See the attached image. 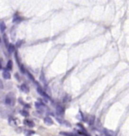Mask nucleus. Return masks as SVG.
<instances>
[{"label": "nucleus", "instance_id": "1", "mask_svg": "<svg viewBox=\"0 0 129 136\" xmlns=\"http://www.w3.org/2000/svg\"><path fill=\"white\" fill-rule=\"evenodd\" d=\"M44 122L46 123L47 125H52V124H54V122H53L52 119H51V117H45V118L44 119Z\"/></svg>", "mask_w": 129, "mask_h": 136}, {"label": "nucleus", "instance_id": "2", "mask_svg": "<svg viewBox=\"0 0 129 136\" xmlns=\"http://www.w3.org/2000/svg\"><path fill=\"white\" fill-rule=\"evenodd\" d=\"M2 75H3V77L5 78V79H10L11 78V74L8 72V71H3V73H2Z\"/></svg>", "mask_w": 129, "mask_h": 136}, {"label": "nucleus", "instance_id": "3", "mask_svg": "<svg viewBox=\"0 0 129 136\" xmlns=\"http://www.w3.org/2000/svg\"><path fill=\"white\" fill-rule=\"evenodd\" d=\"M56 112H57V114L58 115H61L63 114L64 112V110L63 109L61 106H57V108H56Z\"/></svg>", "mask_w": 129, "mask_h": 136}, {"label": "nucleus", "instance_id": "4", "mask_svg": "<svg viewBox=\"0 0 129 136\" xmlns=\"http://www.w3.org/2000/svg\"><path fill=\"white\" fill-rule=\"evenodd\" d=\"M8 51L10 53H14L15 51V47L14 44H10L8 46Z\"/></svg>", "mask_w": 129, "mask_h": 136}, {"label": "nucleus", "instance_id": "5", "mask_svg": "<svg viewBox=\"0 0 129 136\" xmlns=\"http://www.w3.org/2000/svg\"><path fill=\"white\" fill-rule=\"evenodd\" d=\"M6 29V26H5V23L4 22H1L0 23V30H1L2 32H4L5 30Z\"/></svg>", "mask_w": 129, "mask_h": 136}, {"label": "nucleus", "instance_id": "6", "mask_svg": "<svg viewBox=\"0 0 129 136\" xmlns=\"http://www.w3.org/2000/svg\"><path fill=\"white\" fill-rule=\"evenodd\" d=\"M12 67H13V62L11 60H8V63H7V68L9 70H11V69H12Z\"/></svg>", "mask_w": 129, "mask_h": 136}, {"label": "nucleus", "instance_id": "7", "mask_svg": "<svg viewBox=\"0 0 129 136\" xmlns=\"http://www.w3.org/2000/svg\"><path fill=\"white\" fill-rule=\"evenodd\" d=\"M24 123L27 124V126H29L30 127H32L34 126V123H33L32 121H29V120H24Z\"/></svg>", "mask_w": 129, "mask_h": 136}, {"label": "nucleus", "instance_id": "8", "mask_svg": "<svg viewBox=\"0 0 129 136\" xmlns=\"http://www.w3.org/2000/svg\"><path fill=\"white\" fill-rule=\"evenodd\" d=\"M21 89L23 90V92H25V93H27V92L29 91L28 87H27V86L25 85V84H23V85L21 86Z\"/></svg>", "mask_w": 129, "mask_h": 136}, {"label": "nucleus", "instance_id": "9", "mask_svg": "<svg viewBox=\"0 0 129 136\" xmlns=\"http://www.w3.org/2000/svg\"><path fill=\"white\" fill-rule=\"evenodd\" d=\"M20 114H21L24 117H27V116H29V114L28 112H27V111H25V110H22V111H20Z\"/></svg>", "mask_w": 129, "mask_h": 136}, {"label": "nucleus", "instance_id": "10", "mask_svg": "<svg viewBox=\"0 0 129 136\" xmlns=\"http://www.w3.org/2000/svg\"><path fill=\"white\" fill-rule=\"evenodd\" d=\"M3 38H4V40H5V44L6 45H8V37H7V35L5 34L4 35V37H3Z\"/></svg>", "mask_w": 129, "mask_h": 136}, {"label": "nucleus", "instance_id": "11", "mask_svg": "<svg viewBox=\"0 0 129 136\" xmlns=\"http://www.w3.org/2000/svg\"><path fill=\"white\" fill-rule=\"evenodd\" d=\"M20 20V17H15L14 18V22H17L18 20Z\"/></svg>", "mask_w": 129, "mask_h": 136}, {"label": "nucleus", "instance_id": "12", "mask_svg": "<svg viewBox=\"0 0 129 136\" xmlns=\"http://www.w3.org/2000/svg\"><path fill=\"white\" fill-rule=\"evenodd\" d=\"M60 135H72V134H69V133H65V132H60Z\"/></svg>", "mask_w": 129, "mask_h": 136}, {"label": "nucleus", "instance_id": "13", "mask_svg": "<svg viewBox=\"0 0 129 136\" xmlns=\"http://www.w3.org/2000/svg\"><path fill=\"white\" fill-rule=\"evenodd\" d=\"M2 69V65H1V63H0V70Z\"/></svg>", "mask_w": 129, "mask_h": 136}, {"label": "nucleus", "instance_id": "14", "mask_svg": "<svg viewBox=\"0 0 129 136\" xmlns=\"http://www.w3.org/2000/svg\"><path fill=\"white\" fill-rule=\"evenodd\" d=\"M0 42H1V39H0Z\"/></svg>", "mask_w": 129, "mask_h": 136}]
</instances>
